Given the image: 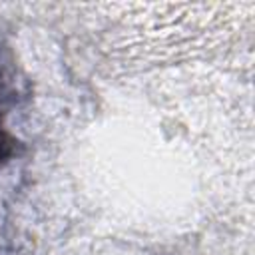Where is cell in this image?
Wrapping results in <instances>:
<instances>
[{
  "instance_id": "6da1fadb",
  "label": "cell",
  "mask_w": 255,
  "mask_h": 255,
  "mask_svg": "<svg viewBox=\"0 0 255 255\" xmlns=\"http://www.w3.org/2000/svg\"><path fill=\"white\" fill-rule=\"evenodd\" d=\"M12 100H14V90L10 86V80L6 78V72L0 68V165L10 161L18 149V139L8 128Z\"/></svg>"
}]
</instances>
